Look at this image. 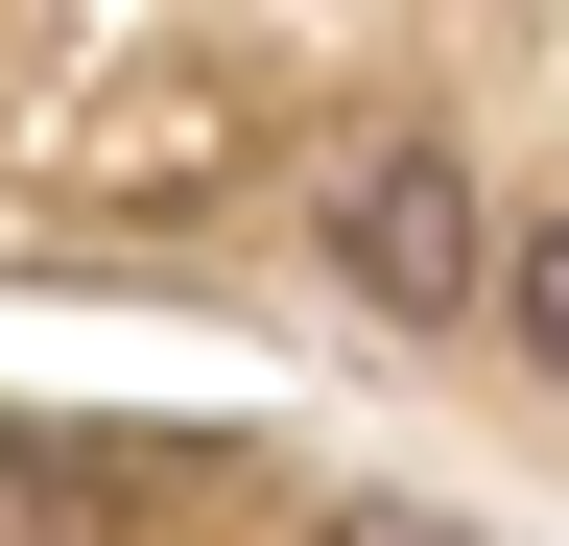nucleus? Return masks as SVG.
I'll list each match as a JSON object with an SVG mask.
<instances>
[{"mask_svg":"<svg viewBox=\"0 0 569 546\" xmlns=\"http://www.w3.org/2000/svg\"><path fill=\"white\" fill-rule=\"evenodd\" d=\"M332 261H356L380 309H475V167H451V143H356V167H332Z\"/></svg>","mask_w":569,"mask_h":546,"instance_id":"f257e3e1","label":"nucleus"},{"mask_svg":"<svg viewBox=\"0 0 569 546\" xmlns=\"http://www.w3.org/2000/svg\"><path fill=\"white\" fill-rule=\"evenodd\" d=\"M96 499H119L96 451H0V546H48V523H96Z\"/></svg>","mask_w":569,"mask_h":546,"instance_id":"f03ea898","label":"nucleus"},{"mask_svg":"<svg viewBox=\"0 0 569 546\" xmlns=\"http://www.w3.org/2000/svg\"><path fill=\"white\" fill-rule=\"evenodd\" d=\"M522 357H546V380H569V215H546V238H522Z\"/></svg>","mask_w":569,"mask_h":546,"instance_id":"7ed1b4c3","label":"nucleus"},{"mask_svg":"<svg viewBox=\"0 0 569 546\" xmlns=\"http://www.w3.org/2000/svg\"><path fill=\"white\" fill-rule=\"evenodd\" d=\"M332 546H475V523H403V499H380V523H332Z\"/></svg>","mask_w":569,"mask_h":546,"instance_id":"20e7f679","label":"nucleus"}]
</instances>
